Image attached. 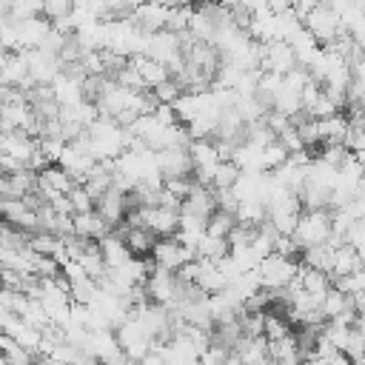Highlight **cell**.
Segmentation results:
<instances>
[{
	"label": "cell",
	"mask_w": 365,
	"mask_h": 365,
	"mask_svg": "<svg viewBox=\"0 0 365 365\" xmlns=\"http://www.w3.org/2000/svg\"><path fill=\"white\" fill-rule=\"evenodd\" d=\"M294 242L302 248H314V245H325L331 237V211L328 208H311V211H299L297 228H294Z\"/></svg>",
	"instance_id": "obj_1"
},
{
	"label": "cell",
	"mask_w": 365,
	"mask_h": 365,
	"mask_svg": "<svg viewBox=\"0 0 365 365\" xmlns=\"http://www.w3.org/2000/svg\"><path fill=\"white\" fill-rule=\"evenodd\" d=\"M297 265L294 259H285L279 254H268L265 259H259L257 265V277H259V285L265 291H282L294 282V274H297Z\"/></svg>",
	"instance_id": "obj_2"
},
{
	"label": "cell",
	"mask_w": 365,
	"mask_h": 365,
	"mask_svg": "<svg viewBox=\"0 0 365 365\" xmlns=\"http://www.w3.org/2000/svg\"><path fill=\"white\" fill-rule=\"evenodd\" d=\"M302 29L319 43V46H328L339 31H345L342 29V23H339V14L328 6V3H322V6H317V9H311L305 17H302Z\"/></svg>",
	"instance_id": "obj_3"
},
{
	"label": "cell",
	"mask_w": 365,
	"mask_h": 365,
	"mask_svg": "<svg viewBox=\"0 0 365 365\" xmlns=\"http://www.w3.org/2000/svg\"><path fill=\"white\" fill-rule=\"evenodd\" d=\"M151 259H154L157 268L177 274L185 262L197 259V254H194V248L182 245L177 237H165V240H157V242H154V248H151Z\"/></svg>",
	"instance_id": "obj_4"
},
{
	"label": "cell",
	"mask_w": 365,
	"mask_h": 365,
	"mask_svg": "<svg viewBox=\"0 0 365 365\" xmlns=\"http://www.w3.org/2000/svg\"><path fill=\"white\" fill-rule=\"evenodd\" d=\"M297 68V54L285 40H271L259 43V71H274V74H288Z\"/></svg>",
	"instance_id": "obj_5"
},
{
	"label": "cell",
	"mask_w": 365,
	"mask_h": 365,
	"mask_svg": "<svg viewBox=\"0 0 365 365\" xmlns=\"http://www.w3.org/2000/svg\"><path fill=\"white\" fill-rule=\"evenodd\" d=\"M168 11H171V9H168L165 3H160V0H145V3H137V6L131 9V20H134V26H137L140 31L154 34V31H163V29H165Z\"/></svg>",
	"instance_id": "obj_6"
},
{
	"label": "cell",
	"mask_w": 365,
	"mask_h": 365,
	"mask_svg": "<svg viewBox=\"0 0 365 365\" xmlns=\"http://www.w3.org/2000/svg\"><path fill=\"white\" fill-rule=\"evenodd\" d=\"M128 208H134L131 200H128V194H120L117 188H108L103 197L94 200V211L100 214V220H103L108 228L120 225V222L125 220V211H128Z\"/></svg>",
	"instance_id": "obj_7"
},
{
	"label": "cell",
	"mask_w": 365,
	"mask_h": 365,
	"mask_svg": "<svg viewBox=\"0 0 365 365\" xmlns=\"http://www.w3.org/2000/svg\"><path fill=\"white\" fill-rule=\"evenodd\" d=\"M157 171H160L163 180L191 177L194 163L188 157V148H163V151H157Z\"/></svg>",
	"instance_id": "obj_8"
},
{
	"label": "cell",
	"mask_w": 365,
	"mask_h": 365,
	"mask_svg": "<svg viewBox=\"0 0 365 365\" xmlns=\"http://www.w3.org/2000/svg\"><path fill=\"white\" fill-rule=\"evenodd\" d=\"M51 31V23L43 14H34L29 20H17V51H31L40 48L46 34Z\"/></svg>",
	"instance_id": "obj_9"
},
{
	"label": "cell",
	"mask_w": 365,
	"mask_h": 365,
	"mask_svg": "<svg viewBox=\"0 0 365 365\" xmlns=\"http://www.w3.org/2000/svg\"><path fill=\"white\" fill-rule=\"evenodd\" d=\"M217 211V200H214V188L211 185H200L194 182L191 194L182 200V208L180 214H191V217H200V220H208L211 214Z\"/></svg>",
	"instance_id": "obj_10"
},
{
	"label": "cell",
	"mask_w": 365,
	"mask_h": 365,
	"mask_svg": "<svg viewBox=\"0 0 365 365\" xmlns=\"http://www.w3.org/2000/svg\"><path fill=\"white\" fill-rule=\"evenodd\" d=\"M117 228H120V237H123L125 248L131 251V257H148V254H151L157 237H154L148 228H143V225H128V222H120Z\"/></svg>",
	"instance_id": "obj_11"
},
{
	"label": "cell",
	"mask_w": 365,
	"mask_h": 365,
	"mask_svg": "<svg viewBox=\"0 0 365 365\" xmlns=\"http://www.w3.org/2000/svg\"><path fill=\"white\" fill-rule=\"evenodd\" d=\"M71 225H74V237L100 242L106 234H111V228L100 220L97 211H86V214H71Z\"/></svg>",
	"instance_id": "obj_12"
},
{
	"label": "cell",
	"mask_w": 365,
	"mask_h": 365,
	"mask_svg": "<svg viewBox=\"0 0 365 365\" xmlns=\"http://www.w3.org/2000/svg\"><path fill=\"white\" fill-rule=\"evenodd\" d=\"M131 66L137 68V74H140V80H143V88H148V91L157 88L163 80L171 77L163 63H157V60H151V57H145V54H134V57H131Z\"/></svg>",
	"instance_id": "obj_13"
},
{
	"label": "cell",
	"mask_w": 365,
	"mask_h": 365,
	"mask_svg": "<svg viewBox=\"0 0 365 365\" xmlns=\"http://www.w3.org/2000/svg\"><path fill=\"white\" fill-rule=\"evenodd\" d=\"M100 254H103V262H106V268L108 271H114V268H120V265H125L128 259H131V251L125 248V242H123V237L120 234H106L100 242Z\"/></svg>",
	"instance_id": "obj_14"
},
{
	"label": "cell",
	"mask_w": 365,
	"mask_h": 365,
	"mask_svg": "<svg viewBox=\"0 0 365 365\" xmlns=\"http://www.w3.org/2000/svg\"><path fill=\"white\" fill-rule=\"evenodd\" d=\"M317 123V137H319V145H331V143H342L345 134H348V117L339 111V114H331V117H322V120H314Z\"/></svg>",
	"instance_id": "obj_15"
},
{
	"label": "cell",
	"mask_w": 365,
	"mask_h": 365,
	"mask_svg": "<svg viewBox=\"0 0 365 365\" xmlns=\"http://www.w3.org/2000/svg\"><path fill=\"white\" fill-rule=\"evenodd\" d=\"M359 268H365V265H362V259H359L354 245L345 242V245L334 248V262H331V274L328 277H348V274H356Z\"/></svg>",
	"instance_id": "obj_16"
},
{
	"label": "cell",
	"mask_w": 365,
	"mask_h": 365,
	"mask_svg": "<svg viewBox=\"0 0 365 365\" xmlns=\"http://www.w3.org/2000/svg\"><path fill=\"white\" fill-rule=\"evenodd\" d=\"M265 217H268V211H265V202H262L259 197L240 200L237 208H234V220L242 222V225H254V228H257V225L265 222Z\"/></svg>",
	"instance_id": "obj_17"
},
{
	"label": "cell",
	"mask_w": 365,
	"mask_h": 365,
	"mask_svg": "<svg viewBox=\"0 0 365 365\" xmlns=\"http://www.w3.org/2000/svg\"><path fill=\"white\" fill-rule=\"evenodd\" d=\"M228 251H231V248H228V240L208 237V234H202V237L197 240V245H194L197 259H208V262H220V259H222Z\"/></svg>",
	"instance_id": "obj_18"
},
{
	"label": "cell",
	"mask_w": 365,
	"mask_h": 365,
	"mask_svg": "<svg viewBox=\"0 0 365 365\" xmlns=\"http://www.w3.org/2000/svg\"><path fill=\"white\" fill-rule=\"evenodd\" d=\"M299 262L314 268V271H322V274H331V262H334V248L331 245H314V248H302L299 254Z\"/></svg>",
	"instance_id": "obj_19"
},
{
	"label": "cell",
	"mask_w": 365,
	"mask_h": 365,
	"mask_svg": "<svg viewBox=\"0 0 365 365\" xmlns=\"http://www.w3.org/2000/svg\"><path fill=\"white\" fill-rule=\"evenodd\" d=\"M237 177H240V168L231 163V160H220L217 165H214V171H211V188H231L234 182H237Z\"/></svg>",
	"instance_id": "obj_20"
},
{
	"label": "cell",
	"mask_w": 365,
	"mask_h": 365,
	"mask_svg": "<svg viewBox=\"0 0 365 365\" xmlns=\"http://www.w3.org/2000/svg\"><path fill=\"white\" fill-rule=\"evenodd\" d=\"M237 225V220H234V214H228V211H214L208 220H205V234L208 237H220V240H225L228 237V231Z\"/></svg>",
	"instance_id": "obj_21"
},
{
	"label": "cell",
	"mask_w": 365,
	"mask_h": 365,
	"mask_svg": "<svg viewBox=\"0 0 365 365\" xmlns=\"http://www.w3.org/2000/svg\"><path fill=\"white\" fill-rule=\"evenodd\" d=\"M351 302V297H345V294H339L334 285L325 291V297H322V302H319V314L325 317V319H334V317H339L342 311H345V305Z\"/></svg>",
	"instance_id": "obj_22"
},
{
	"label": "cell",
	"mask_w": 365,
	"mask_h": 365,
	"mask_svg": "<svg viewBox=\"0 0 365 365\" xmlns=\"http://www.w3.org/2000/svg\"><path fill=\"white\" fill-rule=\"evenodd\" d=\"M294 331H291V325L285 322V317H279V314H265V325H262V336H265V342H279V339H285V336H291Z\"/></svg>",
	"instance_id": "obj_23"
},
{
	"label": "cell",
	"mask_w": 365,
	"mask_h": 365,
	"mask_svg": "<svg viewBox=\"0 0 365 365\" xmlns=\"http://www.w3.org/2000/svg\"><path fill=\"white\" fill-rule=\"evenodd\" d=\"M71 11H74V0H43V6H40V14H43L48 23L68 20Z\"/></svg>",
	"instance_id": "obj_24"
},
{
	"label": "cell",
	"mask_w": 365,
	"mask_h": 365,
	"mask_svg": "<svg viewBox=\"0 0 365 365\" xmlns=\"http://www.w3.org/2000/svg\"><path fill=\"white\" fill-rule=\"evenodd\" d=\"M151 94H154L157 106H174V103H177V97L182 94V86H180L174 77H168V80H163L157 88H151Z\"/></svg>",
	"instance_id": "obj_25"
},
{
	"label": "cell",
	"mask_w": 365,
	"mask_h": 365,
	"mask_svg": "<svg viewBox=\"0 0 365 365\" xmlns=\"http://www.w3.org/2000/svg\"><path fill=\"white\" fill-rule=\"evenodd\" d=\"M285 160H288V151L277 140H271L268 145H262V171H277Z\"/></svg>",
	"instance_id": "obj_26"
},
{
	"label": "cell",
	"mask_w": 365,
	"mask_h": 365,
	"mask_svg": "<svg viewBox=\"0 0 365 365\" xmlns=\"http://www.w3.org/2000/svg\"><path fill=\"white\" fill-rule=\"evenodd\" d=\"M68 205H71V214H86V211H94V197L83 188V185H74L68 194H66Z\"/></svg>",
	"instance_id": "obj_27"
},
{
	"label": "cell",
	"mask_w": 365,
	"mask_h": 365,
	"mask_svg": "<svg viewBox=\"0 0 365 365\" xmlns=\"http://www.w3.org/2000/svg\"><path fill=\"white\" fill-rule=\"evenodd\" d=\"M163 188L171 194V197H177L180 202L191 194V188H194V180L191 177H174V180H163Z\"/></svg>",
	"instance_id": "obj_28"
},
{
	"label": "cell",
	"mask_w": 365,
	"mask_h": 365,
	"mask_svg": "<svg viewBox=\"0 0 365 365\" xmlns=\"http://www.w3.org/2000/svg\"><path fill=\"white\" fill-rule=\"evenodd\" d=\"M345 354H348V359L354 362V359H359L362 354H365V334L362 331H356V328H351V334H348V342H345V348H342Z\"/></svg>",
	"instance_id": "obj_29"
},
{
	"label": "cell",
	"mask_w": 365,
	"mask_h": 365,
	"mask_svg": "<svg viewBox=\"0 0 365 365\" xmlns=\"http://www.w3.org/2000/svg\"><path fill=\"white\" fill-rule=\"evenodd\" d=\"M322 362H325V365H354V362L348 359V354H345V351H334V354H328Z\"/></svg>",
	"instance_id": "obj_30"
}]
</instances>
